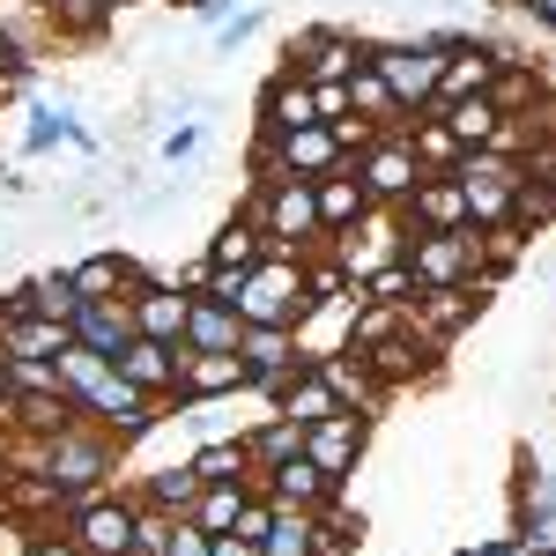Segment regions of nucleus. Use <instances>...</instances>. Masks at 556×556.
Returning a JSON list of instances; mask_svg holds the SVG:
<instances>
[{
  "instance_id": "1",
  "label": "nucleus",
  "mask_w": 556,
  "mask_h": 556,
  "mask_svg": "<svg viewBox=\"0 0 556 556\" xmlns=\"http://www.w3.org/2000/svg\"><path fill=\"white\" fill-rule=\"evenodd\" d=\"M119 453H127V445L83 416V424H67V430H52V438H38V460H30V475H38V482H52V497H83V490H112Z\"/></svg>"
},
{
  "instance_id": "2",
  "label": "nucleus",
  "mask_w": 556,
  "mask_h": 556,
  "mask_svg": "<svg viewBox=\"0 0 556 556\" xmlns=\"http://www.w3.org/2000/svg\"><path fill=\"white\" fill-rule=\"evenodd\" d=\"M238 215H253L260 230H267V253H327V230H319V193H312V178H245V201Z\"/></svg>"
},
{
  "instance_id": "3",
  "label": "nucleus",
  "mask_w": 556,
  "mask_h": 556,
  "mask_svg": "<svg viewBox=\"0 0 556 556\" xmlns=\"http://www.w3.org/2000/svg\"><path fill=\"white\" fill-rule=\"evenodd\" d=\"M312 312H319V298H312V260L304 253H267L260 267H245V282H238L245 327H304Z\"/></svg>"
},
{
  "instance_id": "4",
  "label": "nucleus",
  "mask_w": 556,
  "mask_h": 556,
  "mask_svg": "<svg viewBox=\"0 0 556 556\" xmlns=\"http://www.w3.org/2000/svg\"><path fill=\"white\" fill-rule=\"evenodd\" d=\"M134 519H141V497H119L112 490H83V497H60V534L75 542L83 556H127L134 549Z\"/></svg>"
},
{
  "instance_id": "5",
  "label": "nucleus",
  "mask_w": 556,
  "mask_h": 556,
  "mask_svg": "<svg viewBox=\"0 0 556 556\" xmlns=\"http://www.w3.org/2000/svg\"><path fill=\"white\" fill-rule=\"evenodd\" d=\"M364 60L386 75V89H393V104L416 119V112H430L438 104V75H445V52L430 38H393V45H364Z\"/></svg>"
},
{
  "instance_id": "6",
  "label": "nucleus",
  "mask_w": 556,
  "mask_h": 556,
  "mask_svg": "<svg viewBox=\"0 0 556 556\" xmlns=\"http://www.w3.org/2000/svg\"><path fill=\"white\" fill-rule=\"evenodd\" d=\"M349 172H356V186H364L371 208H408L424 164H416V149H408V127H386V134H371V149L349 156Z\"/></svg>"
},
{
  "instance_id": "7",
  "label": "nucleus",
  "mask_w": 556,
  "mask_h": 556,
  "mask_svg": "<svg viewBox=\"0 0 556 556\" xmlns=\"http://www.w3.org/2000/svg\"><path fill=\"white\" fill-rule=\"evenodd\" d=\"M519 178H527V172H519V156H505V149H460L453 186H460V201H468L475 230H490V223H505V215H513Z\"/></svg>"
},
{
  "instance_id": "8",
  "label": "nucleus",
  "mask_w": 556,
  "mask_h": 556,
  "mask_svg": "<svg viewBox=\"0 0 556 556\" xmlns=\"http://www.w3.org/2000/svg\"><path fill=\"white\" fill-rule=\"evenodd\" d=\"M75 401H83V416H89V424H97V430H112L119 445H141L149 430L164 424V401H149V393H141V386H127L119 371H104L97 386H83Z\"/></svg>"
},
{
  "instance_id": "9",
  "label": "nucleus",
  "mask_w": 556,
  "mask_h": 556,
  "mask_svg": "<svg viewBox=\"0 0 556 556\" xmlns=\"http://www.w3.org/2000/svg\"><path fill=\"white\" fill-rule=\"evenodd\" d=\"M401 260L416 267V282L424 290H453V282H475V223L468 230H408V245H401Z\"/></svg>"
},
{
  "instance_id": "10",
  "label": "nucleus",
  "mask_w": 556,
  "mask_h": 556,
  "mask_svg": "<svg viewBox=\"0 0 556 556\" xmlns=\"http://www.w3.org/2000/svg\"><path fill=\"white\" fill-rule=\"evenodd\" d=\"M282 67H298L304 83H349V75L364 67V38H349V30H334V23H312V30L290 38Z\"/></svg>"
},
{
  "instance_id": "11",
  "label": "nucleus",
  "mask_w": 556,
  "mask_h": 556,
  "mask_svg": "<svg viewBox=\"0 0 556 556\" xmlns=\"http://www.w3.org/2000/svg\"><path fill=\"white\" fill-rule=\"evenodd\" d=\"M245 393V356L238 349H186L178 342V408H208Z\"/></svg>"
},
{
  "instance_id": "12",
  "label": "nucleus",
  "mask_w": 556,
  "mask_h": 556,
  "mask_svg": "<svg viewBox=\"0 0 556 556\" xmlns=\"http://www.w3.org/2000/svg\"><path fill=\"white\" fill-rule=\"evenodd\" d=\"M364 453H371V416H356V408H342V416L304 430V460H319L342 490H349V475L364 468Z\"/></svg>"
},
{
  "instance_id": "13",
  "label": "nucleus",
  "mask_w": 556,
  "mask_h": 556,
  "mask_svg": "<svg viewBox=\"0 0 556 556\" xmlns=\"http://www.w3.org/2000/svg\"><path fill=\"white\" fill-rule=\"evenodd\" d=\"M238 356H245V386H253V393H275L290 371L312 364L304 342H298V327H245V334H238Z\"/></svg>"
},
{
  "instance_id": "14",
  "label": "nucleus",
  "mask_w": 556,
  "mask_h": 556,
  "mask_svg": "<svg viewBox=\"0 0 556 556\" xmlns=\"http://www.w3.org/2000/svg\"><path fill=\"white\" fill-rule=\"evenodd\" d=\"M186 304H193L186 282L141 275L127 290V319H134V334H149V342H186Z\"/></svg>"
},
{
  "instance_id": "15",
  "label": "nucleus",
  "mask_w": 556,
  "mask_h": 556,
  "mask_svg": "<svg viewBox=\"0 0 556 556\" xmlns=\"http://www.w3.org/2000/svg\"><path fill=\"white\" fill-rule=\"evenodd\" d=\"M482 304H490V298H475L468 282H453V290H416V304H408V327H416L424 342L453 349V342L475 327V319H482Z\"/></svg>"
},
{
  "instance_id": "16",
  "label": "nucleus",
  "mask_w": 556,
  "mask_h": 556,
  "mask_svg": "<svg viewBox=\"0 0 556 556\" xmlns=\"http://www.w3.org/2000/svg\"><path fill=\"white\" fill-rule=\"evenodd\" d=\"M260 497L267 505H298V513H327L334 497H342V482L319 468V460H304V453H290L282 468H267V482H260Z\"/></svg>"
},
{
  "instance_id": "17",
  "label": "nucleus",
  "mask_w": 556,
  "mask_h": 556,
  "mask_svg": "<svg viewBox=\"0 0 556 556\" xmlns=\"http://www.w3.org/2000/svg\"><path fill=\"white\" fill-rule=\"evenodd\" d=\"M371 371H379V386L386 393H401V386H424V379H438V364H445V349L438 342H424L416 327H401L393 342H379L371 356H364Z\"/></svg>"
},
{
  "instance_id": "18",
  "label": "nucleus",
  "mask_w": 556,
  "mask_h": 556,
  "mask_svg": "<svg viewBox=\"0 0 556 556\" xmlns=\"http://www.w3.org/2000/svg\"><path fill=\"white\" fill-rule=\"evenodd\" d=\"M298 127H319V97L298 67H275L260 89V134H298Z\"/></svg>"
},
{
  "instance_id": "19",
  "label": "nucleus",
  "mask_w": 556,
  "mask_h": 556,
  "mask_svg": "<svg viewBox=\"0 0 556 556\" xmlns=\"http://www.w3.org/2000/svg\"><path fill=\"white\" fill-rule=\"evenodd\" d=\"M112 371H119L127 386H141L149 401H164V408L178 401V342H149V334H134V342L119 349Z\"/></svg>"
},
{
  "instance_id": "20",
  "label": "nucleus",
  "mask_w": 556,
  "mask_h": 556,
  "mask_svg": "<svg viewBox=\"0 0 556 556\" xmlns=\"http://www.w3.org/2000/svg\"><path fill=\"white\" fill-rule=\"evenodd\" d=\"M401 215H408V230H468V201H460L453 172H424Z\"/></svg>"
},
{
  "instance_id": "21",
  "label": "nucleus",
  "mask_w": 556,
  "mask_h": 556,
  "mask_svg": "<svg viewBox=\"0 0 556 556\" xmlns=\"http://www.w3.org/2000/svg\"><path fill=\"white\" fill-rule=\"evenodd\" d=\"M267 408L275 416H290V424H327V416H342V401H334V386L319 379V364H304V371H290V379L267 393Z\"/></svg>"
},
{
  "instance_id": "22",
  "label": "nucleus",
  "mask_w": 556,
  "mask_h": 556,
  "mask_svg": "<svg viewBox=\"0 0 556 556\" xmlns=\"http://www.w3.org/2000/svg\"><path fill=\"white\" fill-rule=\"evenodd\" d=\"M67 424H83L75 393H8V408H0V430H23V438H52Z\"/></svg>"
},
{
  "instance_id": "23",
  "label": "nucleus",
  "mask_w": 556,
  "mask_h": 556,
  "mask_svg": "<svg viewBox=\"0 0 556 556\" xmlns=\"http://www.w3.org/2000/svg\"><path fill=\"white\" fill-rule=\"evenodd\" d=\"M312 364H319V379L334 386V401H342V408H356V416H379V408H386V386H379V371H371L364 356L334 349V356H312Z\"/></svg>"
},
{
  "instance_id": "24",
  "label": "nucleus",
  "mask_w": 556,
  "mask_h": 556,
  "mask_svg": "<svg viewBox=\"0 0 556 556\" xmlns=\"http://www.w3.org/2000/svg\"><path fill=\"white\" fill-rule=\"evenodd\" d=\"M75 342L83 349H97V356H112L119 364V349L134 342V319H127V298H89V304H75Z\"/></svg>"
},
{
  "instance_id": "25",
  "label": "nucleus",
  "mask_w": 556,
  "mask_h": 556,
  "mask_svg": "<svg viewBox=\"0 0 556 556\" xmlns=\"http://www.w3.org/2000/svg\"><path fill=\"white\" fill-rule=\"evenodd\" d=\"M67 275H75V298H127L134 282H141V275H149V267H141V260L134 253H119V245H104V253H89V260H75V267H67Z\"/></svg>"
},
{
  "instance_id": "26",
  "label": "nucleus",
  "mask_w": 556,
  "mask_h": 556,
  "mask_svg": "<svg viewBox=\"0 0 556 556\" xmlns=\"http://www.w3.org/2000/svg\"><path fill=\"white\" fill-rule=\"evenodd\" d=\"M312 193H319V230H327V245L371 215V201H364V186H356L349 164H342V172H327V178H312Z\"/></svg>"
},
{
  "instance_id": "27",
  "label": "nucleus",
  "mask_w": 556,
  "mask_h": 556,
  "mask_svg": "<svg viewBox=\"0 0 556 556\" xmlns=\"http://www.w3.org/2000/svg\"><path fill=\"white\" fill-rule=\"evenodd\" d=\"M438 119L453 127V141H460V149H497V134H505V112H497V97H490V89L438 104Z\"/></svg>"
},
{
  "instance_id": "28",
  "label": "nucleus",
  "mask_w": 556,
  "mask_h": 556,
  "mask_svg": "<svg viewBox=\"0 0 556 556\" xmlns=\"http://www.w3.org/2000/svg\"><path fill=\"white\" fill-rule=\"evenodd\" d=\"M75 349V327L67 319H45V312H23V319H8L0 327V356H67Z\"/></svg>"
},
{
  "instance_id": "29",
  "label": "nucleus",
  "mask_w": 556,
  "mask_h": 556,
  "mask_svg": "<svg viewBox=\"0 0 556 556\" xmlns=\"http://www.w3.org/2000/svg\"><path fill=\"white\" fill-rule=\"evenodd\" d=\"M201 260H208V267H230V275H245V267H260V260H267V230H260L253 215H223Z\"/></svg>"
},
{
  "instance_id": "30",
  "label": "nucleus",
  "mask_w": 556,
  "mask_h": 556,
  "mask_svg": "<svg viewBox=\"0 0 556 556\" xmlns=\"http://www.w3.org/2000/svg\"><path fill=\"white\" fill-rule=\"evenodd\" d=\"M245 453H253V497H260V482H267V468H282L290 453H304V424H290V416H260L253 430H245Z\"/></svg>"
},
{
  "instance_id": "31",
  "label": "nucleus",
  "mask_w": 556,
  "mask_h": 556,
  "mask_svg": "<svg viewBox=\"0 0 556 556\" xmlns=\"http://www.w3.org/2000/svg\"><path fill=\"white\" fill-rule=\"evenodd\" d=\"M186 468L201 475V482H245V490H253V453H245V430H238V438H201V445L186 453Z\"/></svg>"
},
{
  "instance_id": "32",
  "label": "nucleus",
  "mask_w": 556,
  "mask_h": 556,
  "mask_svg": "<svg viewBox=\"0 0 556 556\" xmlns=\"http://www.w3.org/2000/svg\"><path fill=\"white\" fill-rule=\"evenodd\" d=\"M38 8H45V23H52V38H75V45L104 38L112 15H119V0H38Z\"/></svg>"
},
{
  "instance_id": "33",
  "label": "nucleus",
  "mask_w": 556,
  "mask_h": 556,
  "mask_svg": "<svg viewBox=\"0 0 556 556\" xmlns=\"http://www.w3.org/2000/svg\"><path fill=\"white\" fill-rule=\"evenodd\" d=\"M238 334H245L238 304H215L193 290V304H186V349H238Z\"/></svg>"
},
{
  "instance_id": "34",
  "label": "nucleus",
  "mask_w": 556,
  "mask_h": 556,
  "mask_svg": "<svg viewBox=\"0 0 556 556\" xmlns=\"http://www.w3.org/2000/svg\"><path fill=\"white\" fill-rule=\"evenodd\" d=\"M260 556H319V513H298V505H275L267 534H260Z\"/></svg>"
},
{
  "instance_id": "35",
  "label": "nucleus",
  "mask_w": 556,
  "mask_h": 556,
  "mask_svg": "<svg viewBox=\"0 0 556 556\" xmlns=\"http://www.w3.org/2000/svg\"><path fill=\"white\" fill-rule=\"evenodd\" d=\"M349 112H356V119H371L379 134H386V127H408V112L393 104V89H386V75L371 67V60L349 75Z\"/></svg>"
},
{
  "instance_id": "36",
  "label": "nucleus",
  "mask_w": 556,
  "mask_h": 556,
  "mask_svg": "<svg viewBox=\"0 0 556 556\" xmlns=\"http://www.w3.org/2000/svg\"><path fill=\"white\" fill-rule=\"evenodd\" d=\"M401 327H408V312H401V304H356V312H349V327H342V349H349V356H371V349L393 342Z\"/></svg>"
},
{
  "instance_id": "37",
  "label": "nucleus",
  "mask_w": 556,
  "mask_h": 556,
  "mask_svg": "<svg viewBox=\"0 0 556 556\" xmlns=\"http://www.w3.org/2000/svg\"><path fill=\"white\" fill-rule=\"evenodd\" d=\"M408 149H416V164H424V172H453V164H460V141H453V127L438 119V104L408 119Z\"/></svg>"
},
{
  "instance_id": "38",
  "label": "nucleus",
  "mask_w": 556,
  "mask_h": 556,
  "mask_svg": "<svg viewBox=\"0 0 556 556\" xmlns=\"http://www.w3.org/2000/svg\"><path fill=\"white\" fill-rule=\"evenodd\" d=\"M245 497H253V490H245V482H201V497H193V527H201V534H230V527H238V513H245Z\"/></svg>"
},
{
  "instance_id": "39",
  "label": "nucleus",
  "mask_w": 556,
  "mask_h": 556,
  "mask_svg": "<svg viewBox=\"0 0 556 556\" xmlns=\"http://www.w3.org/2000/svg\"><path fill=\"white\" fill-rule=\"evenodd\" d=\"M193 497H201V475L186 468V460L141 482V505H156V513H172V519H186V513H193Z\"/></svg>"
},
{
  "instance_id": "40",
  "label": "nucleus",
  "mask_w": 556,
  "mask_h": 556,
  "mask_svg": "<svg viewBox=\"0 0 556 556\" xmlns=\"http://www.w3.org/2000/svg\"><path fill=\"white\" fill-rule=\"evenodd\" d=\"M505 223H519L527 238H542V230H556V178H519L513 215H505Z\"/></svg>"
},
{
  "instance_id": "41",
  "label": "nucleus",
  "mask_w": 556,
  "mask_h": 556,
  "mask_svg": "<svg viewBox=\"0 0 556 556\" xmlns=\"http://www.w3.org/2000/svg\"><path fill=\"white\" fill-rule=\"evenodd\" d=\"M542 89H549V83H542V67H534V60H505V67H497V83H490V97H497V112L513 119V112H527Z\"/></svg>"
},
{
  "instance_id": "42",
  "label": "nucleus",
  "mask_w": 556,
  "mask_h": 556,
  "mask_svg": "<svg viewBox=\"0 0 556 556\" xmlns=\"http://www.w3.org/2000/svg\"><path fill=\"white\" fill-rule=\"evenodd\" d=\"M60 141H75V149H89L83 119H67L60 104H38V112H30V134H23V156H45V149H60Z\"/></svg>"
},
{
  "instance_id": "43",
  "label": "nucleus",
  "mask_w": 556,
  "mask_h": 556,
  "mask_svg": "<svg viewBox=\"0 0 556 556\" xmlns=\"http://www.w3.org/2000/svg\"><path fill=\"white\" fill-rule=\"evenodd\" d=\"M23 298H30V312H45V319H75V275L67 267H45V275H30L23 282Z\"/></svg>"
},
{
  "instance_id": "44",
  "label": "nucleus",
  "mask_w": 556,
  "mask_h": 556,
  "mask_svg": "<svg viewBox=\"0 0 556 556\" xmlns=\"http://www.w3.org/2000/svg\"><path fill=\"white\" fill-rule=\"evenodd\" d=\"M416 290H424V282H416V267H408V260H386V267L364 275V304H401V312H408Z\"/></svg>"
},
{
  "instance_id": "45",
  "label": "nucleus",
  "mask_w": 556,
  "mask_h": 556,
  "mask_svg": "<svg viewBox=\"0 0 556 556\" xmlns=\"http://www.w3.org/2000/svg\"><path fill=\"white\" fill-rule=\"evenodd\" d=\"M364 549V513H342V497L319 513V556H356Z\"/></svg>"
},
{
  "instance_id": "46",
  "label": "nucleus",
  "mask_w": 556,
  "mask_h": 556,
  "mask_svg": "<svg viewBox=\"0 0 556 556\" xmlns=\"http://www.w3.org/2000/svg\"><path fill=\"white\" fill-rule=\"evenodd\" d=\"M8 393H67L52 356H8Z\"/></svg>"
},
{
  "instance_id": "47",
  "label": "nucleus",
  "mask_w": 556,
  "mask_h": 556,
  "mask_svg": "<svg viewBox=\"0 0 556 556\" xmlns=\"http://www.w3.org/2000/svg\"><path fill=\"white\" fill-rule=\"evenodd\" d=\"M164 542H172V513L141 505V519H134V549H127V556H164Z\"/></svg>"
},
{
  "instance_id": "48",
  "label": "nucleus",
  "mask_w": 556,
  "mask_h": 556,
  "mask_svg": "<svg viewBox=\"0 0 556 556\" xmlns=\"http://www.w3.org/2000/svg\"><path fill=\"white\" fill-rule=\"evenodd\" d=\"M38 542V519H23L15 505H0V556H30Z\"/></svg>"
},
{
  "instance_id": "49",
  "label": "nucleus",
  "mask_w": 556,
  "mask_h": 556,
  "mask_svg": "<svg viewBox=\"0 0 556 556\" xmlns=\"http://www.w3.org/2000/svg\"><path fill=\"white\" fill-rule=\"evenodd\" d=\"M260 23H267V8H238V15H223V23H215V45H223V52H238L245 38H260Z\"/></svg>"
},
{
  "instance_id": "50",
  "label": "nucleus",
  "mask_w": 556,
  "mask_h": 556,
  "mask_svg": "<svg viewBox=\"0 0 556 556\" xmlns=\"http://www.w3.org/2000/svg\"><path fill=\"white\" fill-rule=\"evenodd\" d=\"M208 542H215V534H201L193 519H172V542H164V556H215Z\"/></svg>"
},
{
  "instance_id": "51",
  "label": "nucleus",
  "mask_w": 556,
  "mask_h": 556,
  "mask_svg": "<svg viewBox=\"0 0 556 556\" xmlns=\"http://www.w3.org/2000/svg\"><path fill=\"white\" fill-rule=\"evenodd\" d=\"M327 134L342 141V156H356V149H371V134H379V127H371V119H356V112H342V119H334Z\"/></svg>"
},
{
  "instance_id": "52",
  "label": "nucleus",
  "mask_w": 556,
  "mask_h": 556,
  "mask_svg": "<svg viewBox=\"0 0 556 556\" xmlns=\"http://www.w3.org/2000/svg\"><path fill=\"white\" fill-rule=\"evenodd\" d=\"M312 97H319V127H334L349 112V83H312Z\"/></svg>"
},
{
  "instance_id": "53",
  "label": "nucleus",
  "mask_w": 556,
  "mask_h": 556,
  "mask_svg": "<svg viewBox=\"0 0 556 556\" xmlns=\"http://www.w3.org/2000/svg\"><path fill=\"white\" fill-rule=\"evenodd\" d=\"M193 149H201V127H172L164 134V164H186Z\"/></svg>"
},
{
  "instance_id": "54",
  "label": "nucleus",
  "mask_w": 556,
  "mask_h": 556,
  "mask_svg": "<svg viewBox=\"0 0 556 556\" xmlns=\"http://www.w3.org/2000/svg\"><path fill=\"white\" fill-rule=\"evenodd\" d=\"M30 556H83V549H75V542H67L60 527H38V542H30Z\"/></svg>"
},
{
  "instance_id": "55",
  "label": "nucleus",
  "mask_w": 556,
  "mask_h": 556,
  "mask_svg": "<svg viewBox=\"0 0 556 556\" xmlns=\"http://www.w3.org/2000/svg\"><path fill=\"white\" fill-rule=\"evenodd\" d=\"M513 8L534 23V30H556V0H513Z\"/></svg>"
},
{
  "instance_id": "56",
  "label": "nucleus",
  "mask_w": 556,
  "mask_h": 556,
  "mask_svg": "<svg viewBox=\"0 0 556 556\" xmlns=\"http://www.w3.org/2000/svg\"><path fill=\"white\" fill-rule=\"evenodd\" d=\"M178 8H186V15H201L208 30H215V23H223V15H230V0H178Z\"/></svg>"
},
{
  "instance_id": "57",
  "label": "nucleus",
  "mask_w": 556,
  "mask_h": 556,
  "mask_svg": "<svg viewBox=\"0 0 556 556\" xmlns=\"http://www.w3.org/2000/svg\"><path fill=\"white\" fill-rule=\"evenodd\" d=\"M208 549H215V556H260V542H245V534H215Z\"/></svg>"
},
{
  "instance_id": "58",
  "label": "nucleus",
  "mask_w": 556,
  "mask_h": 556,
  "mask_svg": "<svg viewBox=\"0 0 556 556\" xmlns=\"http://www.w3.org/2000/svg\"><path fill=\"white\" fill-rule=\"evenodd\" d=\"M0 408H8V356H0Z\"/></svg>"
}]
</instances>
